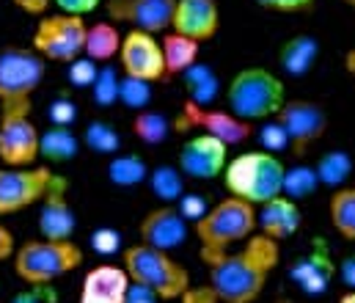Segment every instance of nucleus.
<instances>
[{
	"label": "nucleus",
	"instance_id": "49",
	"mask_svg": "<svg viewBox=\"0 0 355 303\" xmlns=\"http://www.w3.org/2000/svg\"><path fill=\"white\" fill-rule=\"evenodd\" d=\"M345 67H347V72H353V75H355V50H350V53H347Z\"/></svg>",
	"mask_w": 355,
	"mask_h": 303
},
{
	"label": "nucleus",
	"instance_id": "4",
	"mask_svg": "<svg viewBox=\"0 0 355 303\" xmlns=\"http://www.w3.org/2000/svg\"><path fill=\"white\" fill-rule=\"evenodd\" d=\"M284 105L286 86L267 67H245L226 86V107L248 124L275 119Z\"/></svg>",
	"mask_w": 355,
	"mask_h": 303
},
{
	"label": "nucleus",
	"instance_id": "8",
	"mask_svg": "<svg viewBox=\"0 0 355 303\" xmlns=\"http://www.w3.org/2000/svg\"><path fill=\"white\" fill-rule=\"evenodd\" d=\"M47 61L33 47L8 44L0 50V105H33L44 83Z\"/></svg>",
	"mask_w": 355,
	"mask_h": 303
},
{
	"label": "nucleus",
	"instance_id": "48",
	"mask_svg": "<svg viewBox=\"0 0 355 303\" xmlns=\"http://www.w3.org/2000/svg\"><path fill=\"white\" fill-rule=\"evenodd\" d=\"M336 276H339L350 290H355V254L345 257V259L336 265Z\"/></svg>",
	"mask_w": 355,
	"mask_h": 303
},
{
	"label": "nucleus",
	"instance_id": "37",
	"mask_svg": "<svg viewBox=\"0 0 355 303\" xmlns=\"http://www.w3.org/2000/svg\"><path fill=\"white\" fill-rule=\"evenodd\" d=\"M257 138H259V149L272 152V155H281L284 149H289V138H286L284 127H281L275 119L262 121V127L257 130Z\"/></svg>",
	"mask_w": 355,
	"mask_h": 303
},
{
	"label": "nucleus",
	"instance_id": "5",
	"mask_svg": "<svg viewBox=\"0 0 355 303\" xmlns=\"http://www.w3.org/2000/svg\"><path fill=\"white\" fill-rule=\"evenodd\" d=\"M14 273L28 287H50L55 279L78 270L83 265V248L75 240H28L17 248Z\"/></svg>",
	"mask_w": 355,
	"mask_h": 303
},
{
	"label": "nucleus",
	"instance_id": "2",
	"mask_svg": "<svg viewBox=\"0 0 355 303\" xmlns=\"http://www.w3.org/2000/svg\"><path fill=\"white\" fill-rule=\"evenodd\" d=\"M196 237L201 243V259L204 265L220 259L223 254L234 251V245H243L251 240L259 229V209L254 204L226 196L209 207V212L193 223Z\"/></svg>",
	"mask_w": 355,
	"mask_h": 303
},
{
	"label": "nucleus",
	"instance_id": "30",
	"mask_svg": "<svg viewBox=\"0 0 355 303\" xmlns=\"http://www.w3.org/2000/svg\"><path fill=\"white\" fill-rule=\"evenodd\" d=\"M132 135L141 141V144H146V146H157V144H166L168 141V135H171V130H174V121L166 116V113H160V110H155V107H146V110H138L135 116H132Z\"/></svg>",
	"mask_w": 355,
	"mask_h": 303
},
{
	"label": "nucleus",
	"instance_id": "25",
	"mask_svg": "<svg viewBox=\"0 0 355 303\" xmlns=\"http://www.w3.org/2000/svg\"><path fill=\"white\" fill-rule=\"evenodd\" d=\"M160 42H163V55H166L168 78H177V75L182 78L187 69H193L198 64V50H201L198 42H193V39H187L182 33H174V31L163 33Z\"/></svg>",
	"mask_w": 355,
	"mask_h": 303
},
{
	"label": "nucleus",
	"instance_id": "3",
	"mask_svg": "<svg viewBox=\"0 0 355 303\" xmlns=\"http://www.w3.org/2000/svg\"><path fill=\"white\" fill-rule=\"evenodd\" d=\"M284 180L286 166L281 155H272L265 149H245L237 157L229 160L223 171V185L229 196L262 207L275 196H284Z\"/></svg>",
	"mask_w": 355,
	"mask_h": 303
},
{
	"label": "nucleus",
	"instance_id": "38",
	"mask_svg": "<svg viewBox=\"0 0 355 303\" xmlns=\"http://www.w3.org/2000/svg\"><path fill=\"white\" fill-rule=\"evenodd\" d=\"M47 121L53 127H72L78 121V105L69 100L67 94H58L55 100L47 105Z\"/></svg>",
	"mask_w": 355,
	"mask_h": 303
},
{
	"label": "nucleus",
	"instance_id": "19",
	"mask_svg": "<svg viewBox=\"0 0 355 303\" xmlns=\"http://www.w3.org/2000/svg\"><path fill=\"white\" fill-rule=\"evenodd\" d=\"M132 279L127 276L124 265H96L83 276L78 303H127Z\"/></svg>",
	"mask_w": 355,
	"mask_h": 303
},
{
	"label": "nucleus",
	"instance_id": "50",
	"mask_svg": "<svg viewBox=\"0 0 355 303\" xmlns=\"http://www.w3.org/2000/svg\"><path fill=\"white\" fill-rule=\"evenodd\" d=\"M339 303H355V290H350V293H345V295L339 298Z\"/></svg>",
	"mask_w": 355,
	"mask_h": 303
},
{
	"label": "nucleus",
	"instance_id": "46",
	"mask_svg": "<svg viewBox=\"0 0 355 303\" xmlns=\"http://www.w3.org/2000/svg\"><path fill=\"white\" fill-rule=\"evenodd\" d=\"M160 301V295L157 293H152L149 287H144V284H130V293H127V303H157Z\"/></svg>",
	"mask_w": 355,
	"mask_h": 303
},
{
	"label": "nucleus",
	"instance_id": "51",
	"mask_svg": "<svg viewBox=\"0 0 355 303\" xmlns=\"http://www.w3.org/2000/svg\"><path fill=\"white\" fill-rule=\"evenodd\" d=\"M345 3H350V6H355V0H345Z\"/></svg>",
	"mask_w": 355,
	"mask_h": 303
},
{
	"label": "nucleus",
	"instance_id": "45",
	"mask_svg": "<svg viewBox=\"0 0 355 303\" xmlns=\"http://www.w3.org/2000/svg\"><path fill=\"white\" fill-rule=\"evenodd\" d=\"M17 254V240H14V232L0 220V262L6 259H14Z\"/></svg>",
	"mask_w": 355,
	"mask_h": 303
},
{
	"label": "nucleus",
	"instance_id": "10",
	"mask_svg": "<svg viewBox=\"0 0 355 303\" xmlns=\"http://www.w3.org/2000/svg\"><path fill=\"white\" fill-rule=\"evenodd\" d=\"M190 127H198V132L220 138L226 146H243L257 135L254 124L243 121L229 107H201L184 100L182 113L174 119V130H190Z\"/></svg>",
	"mask_w": 355,
	"mask_h": 303
},
{
	"label": "nucleus",
	"instance_id": "20",
	"mask_svg": "<svg viewBox=\"0 0 355 303\" xmlns=\"http://www.w3.org/2000/svg\"><path fill=\"white\" fill-rule=\"evenodd\" d=\"M259 209V232L275 240V243H284L289 237H295L303 226V212H300V204L292 202L289 196H275L272 202L257 207Z\"/></svg>",
	"mask_w": 355,
	"mask_h": 303
},
{
	"label": "nucleus",
	"instance_id": "47",
	"mask_svg": "<svg viewBox=\"0 0 355 303\" xmlns=\"http://www.w3.org/2000/svg\"><path fill=\"white\" fill-rule=\"evenodd\" d=\"M19 11H25V14H31V17H44L47 14V6L53 3V0H11Z\"/></svg>",
	"mask_w": 355,
	"mask_h": 303
},
{
	"label": "nucleus",
	"instance_id": "33",
	"mask_svg": "<svg viewBox=\"0 0 355 303\" xmlns=\"http://www.w3.org/2000/svg\"><path fill=\"white\" fill-rule=\"evenodd\" d=\"M320 185V177H317V168L314 166H295V168H286V180H284V196H289L292 202H306L317 193Z\"/></svg>",
	"mask_w": 355,
	"mask_h": 303
},
{
	"label": "nucleus",
	"instance_id": "21",
	"mask_svg": "<svg viewBox=\"0 0 355 303\" xmlns=\"http://www.w3.org/2000/svg\"><path fill=\"white\" fill-rule=\"evenodd\" d=\"M289 276H292V282L306 295H322L331 287L334 276H336V265L331 262L328 251L322 245H317L311 254H306V257H300V259L292 262Z\"/></svg>",
	"mask_w": 355,
	"mask_h": 303
},
{
	"label": "nucleus",
	"instance_id": "27",
	"mask_svg": "<svg viewBox=\"0 0 355 303\" xmlns=\"http://www.w3.org/2000/svg\"><path fill=\"white\" fill-rule=\"evenodd\" d=\"M182 80H184L187 102H193V105L212 107V102L218 100V94H220V80H218L215 69L207 67V64H201V61L193 69H187L182 75Z\"/></svg>",
	"mask_w": 355,
	"mask_h": 303
},
{
	"label": "nucleus",
	"instance_id": "24",
	"mask_svg": "<svg viewBox=\"0 0 355 303\" xmlns=\"http://www.w3.org/2000/svg\"><path fill=\"white\" fill-rule=\"evenodd\" d=\"M121 42H124V36L119 33L116 22H110V19H99V22L89 25L86 58L96 61L99 67H105V64H110L113 58H119V53H121Z\"/></svg>",
	"mask_w": 355,
	"mask_h": 303
},
{
	"label": "nucleus",
	"instance_id": "39",
	"mask_svg": "<svg viewBox=\"0 0 355 303\" xmlns=\"http://www.w3.org/2000/svg\"><path fill=\"white\" fill-rule=\"evenodd\" d=\"M99 64L96 61H91V58H78L75 64H69L67 67V80L75 86V89H89L91 92V86H94V80H96V75H99Z\"/></svg>",
	"mask_w": 355,
	"mask_h": 303
},
{
	"label": "nucleus",
	"instance_id": "7",
	"mask_svg": "<svg viewBox=\"0 0 355 303\" xmlns=\"http://www.w3.org/2000/svg\"><path fill=\"white\" fill-rule=\"evenodd\" d=\"M86 39H89V22L86 17H75V14H47L39 17L33 36H31V47L53 64H75L78 58L86 55Z\"/></svg>",
	"mask_w": 355,
	"mask_h": 303
},
{
	"label": "nucleus",
	"instance_id": "44",
	"mask_svg": "<svg viewBox=\"0 0 355 303\" xmlns=\"http://www.w3.org/2000/svg\"><path fill=\"white\" fill-rule=\"evenodd\" d=\"M8 303H50V293L47 287H25L17 295H11Z\"/></svg>",
	"mask_w": 355,
	"mask_h": 303
},
{
	"label": "nucleus",
	"instance_id": "32",
	"mask_svg": "<svg viewBox=\"0 0 355 303\" xmlns=\"http://www.w3.org/2000/svg\"><path fill=\"white\" fill-rule=\"evenodd\" d=\"M80 141H83L86 149L96 152V155L113 157V155L121 152V135H119V130H116L110 121H105V119H91L89 124L83 127Z\"/></svg>",
	"mask_w": 355,
	"mask_h": 303
},
{
	"label": "nucleus",
	"instance_id": "1",
	"mask_svg": "<svg viewBox=\"0 0 355 303\" xmlns=\"http://www.w3.org/2000/svg\"><path fill=\"white\" fill-rule=\"evenodd\" d=\"M281 243L265 237L262 232L245 240L237 251L223 254L209 262V287L218 293L220 303H254L267 287L270 273L278 268Z\"/></svg>",
	"mask_w": 355,
	"mask_h": 303
},
{
	"label": "nucleus",
	"instance_id": "43",
	"mask_svg": "<svg viewBox=\"0 0 355 303\" xmlns=\"http://www.w3.org/2000/svg\"><path fill=\"white\" fill-rule=\"evenodd\" d=\"M179 303H220V298H218V293L209 284H204V287H190L179 298Z\"/></svg>",
	"mask_w": 355,
	"mask_h": 303
},
{
	"label": "nucleus",
	"instance_id": "17",
	"mask_svg": "<svg viewBox=\"0 0 355 303\" xmlns=\"http://www.w3.org/2000/svg\"><path fill=\"white\" fill-rule=\"evenodd\" d=\"M187 223H190V220L179 212L177 204H160V207L149 209V212L141 218L138 234H141V243L171 254L174 248L184 245L187 232H190Z\"/></svg>",
	"mask_w": 355,
	"mask_h": 303
},
{
	"label": "nucleus",
	"instance_id": "22",
	"mask_svg": "<svg viewBox=\"0 0 355 303\" xmlns=\"http://www.w3.org/2000/svg\"><path fill=\"white\" fill-rule=\"evenodd\" d=\"M320 58V42L311 33H295L278 47V67L289 78H306Z\"/></svg>",
	"mask_w": 355,
	"mask_h": 303
},
{
	"label": "nucleus",
	"instance_id": "31",
	"mask_svg": "<svg viewBox=\"0 0 355 303\" xmlns=\"http://www.w3.org/2000/svg\"><path fill=\"white\" fill-rule=\"evenodd\" d=\"M184 180L187 177L179 171V166L160 163L149 174V188H152V193L163 204H179L182 196H184Z\"/></svg>",
	"mask_w": 355,
	"mask_h": 303
},
{
	"label": "nucleus",
	"instance_id": "13",
	"mask_svg": "<svg viewBox=\"0 0 355 303\" xmlns=\"http://www.w3.org/2000/svg\"><path fill=\"white\" fill-rule=\"evenodd\" d=\"M229 149L220 138L207 135V132H196L193 138H187L179 149V171L187 180H198V182H209L223 177L226 166H229Z\"/></svg>",
	"mask_w": 355,
	"mask_h": 303
},
{
	"label": "nucleus",
	"instance_id": "15",
	"mask_svg": "<svg viewBox=\"0 0 355 303\" xmlns=\"http://www.w3.org/2000/svg\"><path fill=\"white\" fill-rule=\"evenodd\" d=\"M69 188H72V182L64 174H53V182L39 202V218H36L39 237H44V240H72L75 237L78 218L69 204Z\"/></svg>",
	"mask_w": 355,
	"mask_h": 303
},
{
	"label": "nucleus",
	"instance_id": "42",
	"mask_svg": "<svg viewBox=\"0 0 355 303\" xmlns=\"http://www.w3.org/2000/svg\"><path fill=\"white\" fill-rule=\"evenodd\" d=\"M53 3L58 6L61 14H75V17H86L102 6V0H53Z\"/></svg>",
	"mask_w": 355,
	"mask_h": 303
},
{
	"label": "nucleus",
	"instance_id": "14",
	"mask_svg": "<svg viewBox=\"0 0 355 303\" xmlns=\"http://www.w3.org/2000/svg\"><path fill=\"white\" fill-rule=\"evenodd\" d=\"M275 121L284 127L289 138V149L295 155H303L309 146H314L325 130H328V113L314 100H286Z\"/></svg>",
	"mask_w": 355,
	"mask_h": 303
},
{
	"label": "nucleus",
	"instance_id": "6",
	"mask_svg": "<svg viewBox=\"0 0 355 303\" xmlns=\"http://www.w3.org/2000/svg\"><path fill=\"white\" fill-rule=\"evenodd\" d=\"M121 265L135 284L149 287L152 293L160 295V301H179L193 287L190 273L182 262H177L168 251L152 248L146 243H135V245L124 248Z\"/></svg>",
	"mask_w": 355,
	"mask_h": 303
},
{
	"label": "nucleus",
	"instance_id": "12",
	"mask_svg": "<svg viewBox=\"0 0 355 303\" xmlns=\"http://www.w3.org/2000/svg\"><path fill=\"white\" fill-rule=\"evenodd\" d=\"M53 174L47 166L31 168H8L0 166V215H14L42 202L47 193Z\"/></svg>",
	"mask_w": 355,
	"mask_h": 303
},
{
	"label": "nucleus",
	"instance_id": "18",
	"mask_svg": "<svg viewBox=\"0 0 355 303\" xmlns=\"http://www.w3.org/2000/svg\"><path fill=\"white\" fill-rule=\"evenodd\" d=\"M171 31L198 42V44L215 39V33L220 31V6H218V0H177Z\"/></svg>",
	"mask_w": 355,
	"mask_h": 303
},
{
	"label": "nucleus",
	"instance_id": "28",
	"mask_svg": "<svg viewBox=\"0 0 355 303\" xmlns=\"http://www.w3.org/2000/svg\"><path fill=\"white\" fill-rule=\"evenodd\" d=\"M317 177H320V185L322 188H331V191H339L345 185H350L355 180V163L353 157L342 149H331L325 152L320 160H317Z\"/></svg>",
	"mask_w": 355,
	"mask_h": 303
},
{
	"label": "nucleus",
	"instance_id": "23",
	"mask_svg": "<svg viewBox=\"0 0 355 303\" xmlns=\"http://www.w3.org/2000/svg\"><path fill=\"white\" fill-rule=\"evenodd\" d=\"M80 135L72 127H47L42 130V160H47L50 166H64L69 160H75L80 155Z\"/></svg>",
	"mask_w": 355,
	"mask_h": 303
},
{
	"label": "nucleus",
	"instance_id": "36",
	"mask_svg": "<svg viewBox=\"0 0 355 303\" xmlns=\"http://www.w3.org/2000/svg\"><path fill=\"white\" fill-rule=\"evenodd\" d=\"M91 251L96 257H116L119 251H124V240H121V232L113 229V226H99L91 232Z\"/></svg>",
	"mask_w": 355,
	"mask_h": 303
},
{
	"label": "nucleus",
	"instance_id": "9",
	"mask_svg": "<svg viewBox=\"0 0 355 303\" xmlns=\"http://www.w3.org/2000/svg\"><path fill=\"white\" fill-rule=\"evenodd\" d=\"M33 105H0V163L31 168L42 157V130L31 119Z\"/></svg>",
	"mask_w": 355,
	"mask_h": 303
},
{
	"label": "nucleus",
	"instance_id": "40",
	"mask_svg": "<svg viewBox=\"0 0 355 303\" xmlns=\"http://www.w3.org/2000/svg\"><path fill=\"white\" fill-rule=\"evenodd\" d=\"M254 3L275 14H303V11H311L317 0H254Z\"/></svg>",
	"mask_w": 355,
	"mask_h": 303
},
{
	"label": "nucleus",
	"instance_id": "34",
	"mask_svg": "<svg viewBox=\"0 0 355 303\" xmlns=\"http://www.w3.org/2000/svg\"><path fill=\"white\" fill-rule=\"evenodd\" d=\"M121 78H124V75H119V69H116L113 64H105V67L99 69V75H96V80H94V86H91V100H94L96 107H113V105L119 102Z\"/></svg>",
	"mask_w": 355,
	"mask_h": 303
},
{
	"label": "nucleus",
	"instance_id": "41",
	"mask_svg": "<svg viewBox=\"0 0 355 303\" xmlns=\"http://www.w3.org/2000/svg\"><path fill=\"white\" fill-rule=\"evenodd\" d=\"M177 207H179V212H182L187 220H193V223H196V220H201V218L209 212L207 202H204L201 196H193V193H184V196H182V202H179Z\"/></svg>",
	"mask_w": 355,
	"mask_h": 303
},
{
	"label": "nucleus",
	"instance_id": "26",
	"mask_svg": "<svg viewBox=\"0 0 355 303\" xmlns=\"http://www.w3.org/2000/svg\"><path fill=\"white\" fill-rule=\"evenodd\" d=\"M152 168L146 166V160L135 152H119L110 157L107 163V182L116 188H135L149 182Z\"/></svg>",
	"mask_w": 355,
	"mask_h": 303
},
{
	"label": "nucleus",
	"instance_id": "16",
	"mask_svg": "<svg viewBox=\"0 0 355 303\" xmlns=\"http://www.w3.org/2000/svg\"><path fill=\"white\" fill-rule=\"evenodd\" d=\"M110 22H127L135 31L168 33L174 25L177 0H105Z\"/></svg>",
	"mask_w": 355,
	"mask_h": 303
},
{
	"label": "nucleus",
	"instance_id": "35",
	"mask_svg": "<svg viewBox=\"0 0 355 303\" xmlns=\"http://www.w3.org/2000/svg\"><path fill=\"white\" fill-rule=\"evenodd\" d=\"M119 102L130 110H146L149 102H152V83L146 80H138V78H121V94H119Z\"/></svg>",
	"mask_w": 355,
	"mask_h": 303
},
{
	"label": "nucleus",
	"instance_id": "29",
	"mask_svg": "<svg viewBox=\"0 0 355 303\" xmlns=\"http://www.w3.org/2000/svg\"><path fill=\"white\" fill-rule=\"evenodd\" d=\"M328 215H331V226L347 240L355 243V180L350 185L339 188L331 193L328 199Z\"/></svg>",
	"mask_w": 355,
	"mask_h": 303
},
{
	"label": "nucleus",
	"instance_id": "11",
	"mask_svg": "<svg viewBox=\"0 0 355 303\" xmlns=\"http://www.w3.org/2000/svg\"><path fill=\"white\" fill-rule=\"evenodd\" d=\"M119 64H121V75L138 78V80H146V83H160V80L168 78L163 42L155 33H146V31L130 28L124 33Z\"/></svg>",
	"mask_w": 355,
	"mask_h": 303
}]
</instances>
